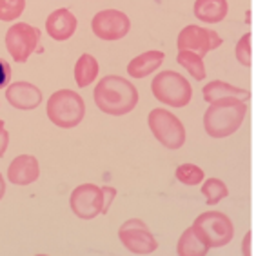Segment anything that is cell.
I'll return each instance as SVG.
<instances>
[{
	"label": "cell",
	"mask_w": 256,
	"mask_h": 256,
	"mask_svg": "<svg viewBox=\"0 0 256 256\" xmlns=\"http://www.w3.org/2000/svg\"><path fill=\"white\" fill-rule=\"evenodd\" d=\"M40 176L38 160L33 154H20L13 158L8 168V180L15 186H30Z\"/></svg>",
	"instance_id": "obj_13"
},
{
	"label": "cell",
	"mask_w": 256,
	"mask_h": 256,
	"mask_svg": "<svg viewBox=\"0 0 256 256\" xmlns=\"http://www.w3.org/2000/svg\"><path fill=\"white\" fill-rule=\"evenodd\" d=\"M71 211L80 220H93L104 211V191L94 184H82L69 196Z\"/></svg>",
	"instance_id": "obj_10"
},
{
	"label": "cell",
	"mask_w": 256,
	"mask_h": 256,
	"mask_svg": "<svg viewBox=\"0 0 256 256\" xmlns=\"http://www.w3.org/2000/svg\"><path fill=\"white\" fill-rule=\"evenodd\" d=\"M102 191H104V211H102V214H106V212L109 211L111 204H113L114 196H116V189H113V188H102Z\"/></svg>",
	"instance_id": "obj_27"
},
{
	"label": "cell",
	"mask_w": 256,
	"mask_h": 256,
	"mask_svg": "<svg viewBox=\"0 0 256 256\" xmlns=\"http://www.w3.org/2000/svg\"><path fill=\"white\" fill-rule=\"evenodd\" d=\"M8 146H10V133H8L4 128V120L0 118V158L6 154Z\"/></svg>",
	"instance_id": "obj_26"
},
{
	"label": "cell",
	"mask_w": 256,
	"mask_h": 256,
	"mask_svg": "<svg viewBox=\"0 0 256 256\" xmlns=\"http://www.w3.org/2000/svg\"><path fill=\"white\" fill-rule=\"evenodd\" d=\"M164 58H166V54L162 51H146L129 62L128 73L133 78H146L148 74L154 73L164 64Z\"/></svg>",
	"instance_id": "obj_15"
},
{
	"label": "cell",
	"mask_w": 256,
	"mask_h": 256,
	"mask_svg": "<svg viewBox=\"0 0 256 256\" xmlns=\"http://www.w3.org/2000/svg\"><path fill=\"white\" fill-rule=\"evenodd\" d=\"M26 10V0H0V20L15 22Z\"/></svg>",
	"instance_id": "obj_23"
},
{
	"label": "cell",
	"mask_w": 256,
	"mask_h": 256,
	"mask_svg": "<svg viewBox=\"0 0 256 256\" xmlns=\"http://www.w3.org/2000/svg\"><path fill=\"white\" fill-rule=\"evenodd\" d=\"M98 76V62L93 54L84 53L74 64V82L78 88H88Z\"/></svg>",
	"instance_id": "obj_18"
},
{
	"label": "cell",
	"mask_w": 256,
	"mask_h": 256,
	"mask_svg": "<svg viewBox=\"0 0 256 256\" xmlns=\"http://www.w3.org/2000/svg\"><path fill=\"white\" fill-rule=\"evenodd\" d=\"M151 91L158 102L171 108H186L192 98V88L189 80L171 69L154 76L151 82Z\"/></svg>",
	"instance_id": "obj_5"
},
{
	"label": "cell",
	"mask_w": 256,
	"mask_h": 256,
	"mask_svg": "<svg viewBox=\"0 0 256 256\" xmlns=\"http://www.w3.org/2000/svg\"><path fill=\"white\" fill-rule=\"evenodd\" d=\"M91 30L100 40H113L124 38L131 30V20L129 16L118 10H104L98 11L91 20Z\"/></svg>",
	"instance_id": "obj_11"
},
{
	"label": "cell",
	"mask_w": 256,
	"mask_h": 256,
	"mask_svg": "<svg viewBox=\"0 0 256 256\" xmlns=\"http://www.w3.org/2000/svg\"><path fill=\"white\" fill-rule=\"evenodd\" d=\"M247 104L240 98H224L209 104L204 113V129L211 138H226L234 134L244 124Z\"/></svg>",
	"instance_id": "obj_2"
},
{
	"label": "cell",
	"mask_w": 256,
	"mask_h": 256,
	"mask_svg": "<svg viewBox=\"0 0 256 256\" xmlns=\"http://www.w3.org/2000/svg\"><path fill=\"white\" fill-rule=\"evenodd\" d=\"M76 26H78L76 16L68 8H60V10H54L46 20V33L56 42H64L73 36Z\"/></svg>",
	"instance_id": "obj_14"
},
{
	"label": "cell",
	"mask_w": 256,
	"mask_h": 256,
	"mask_svg": "<svg viewBox=\"0 0 256 256\" xmlns=\"http://www.w3.org/2000/svg\"><path fill=\"white\" fill-rule=\"evenodd\" d=\"M202 93H204V100L209 104L218 102V100H224V98H240L244 102L249 100V93H247L246 89L227 84V82H220V80H212V82L206 84L202 88Z\"/></svg>",
	"instance_id": "obj_16"
},
{
	"label": "cell",
	"mask_w": 256,
	"mask_h": 256,
	"mask_svg": "<svg viewBox=\"0 0 256 256\" xmlns=\"http://www.w3.org/2000/svg\"><path fill=\"white\" fill-rule=\"evenodd\" d=\"M118 238L124 247L133 254H151L156 251L158 242L153 236V232L142 220L131 218L120 226Z\"/></svg>",
	"instance_id": "obj_8"
},
{
	"label": "cell",
	"mask_w": 256,
	"mask_h": 256,
	"mask_svg": "<svg viewBox=\"0 0 256 256\" xmlns=\"http://www.w3.org/2000/svg\"><path fill=\"white\" fill-rule=\"evenodd\" d=\"M227 0H196L194 16L204 24H218L227 16Z\"/></svg>",
	"instance_id": "obj_17"
},
{
	"label": "cell",
	"mask_w": 256,
	"mask_h": 256,
	"mask_svg": "<svg viewBox=\"0 0 256 256\" xmlns=\"http://www.w3.org/2000/svg\"><path fill=\"white\" fill-rule=\"evenodd\" d=\"M176 62L184 69H188L189 74L194 80H198V82H202L206 78V64H204V58L200 54L192 53V51H178Z\"/></svg>",
	"instance_id": "obj_20"
},
{
	"label": "cell",
	"mask_w": 256,
	"mask_h": 256,
	"mask_svg": "<svg viewBox=\"0 0 256 256\" xmlns=\"http://www.w3.org/2000/svg\"><path fill=\"white\" fill-rule=\"evenodd\" d=\"M222 36L212 30H206L200 26L189 24L186 26L176 38L178 51H192V53L206 56L209 51L218 50L222 46Z\"/></svg>",
	"instance_id": "obj_9"
},
{
	"label": "cell",
	"mask_w": 256,
	"mask_h": 256,
	"mask_svg": "<svg viewBox=\"0 0 256 256\" xmlns=\"http://www.w3.org/2000/svg\"><path fill=\"white\" fill-rule=\"evenodd\" d=\"M4 194H6V180L2 176V172H0V200L4 198Z\"/></svg>",
	"instance_id": "obj_29"
},
{
	"label": "cell",
	"mask_w": 256,
	"mask_h": 256,
	"mask_svg": "<svg viewBox=\"0 0 256 256\" xmlns=\"http://www.w3.org/2000/svg\"><path fill=\"white\" fill-rule=\"evenodd\" d=\"M192 231L198 240L209 249L226 247L234 238V226L227 214L220 211H207L192 222Z\"/></svg>",
	"instance_id": "obj_4"
},
{
	"label": "cell",
	"mask_w": 256,
	"mask_h": 256,
	"mask_svg": "<svg viewBox=\"0 0 256 256\" xmlns=\"http://www.w3.org/2000/svg\"><path fill=\"white\" fill-rule=\"evenodd\" d=\"M93 98L102 113L111 116H124L136 108L138 89L124 76L108 74L96 84Z\"/></svg>",
	"instance_id": "obj_1"
},
{
	"label": "cell",
	"mask_w": 256,
	"mask_h": 256,
	"mask_svg": "<svg viewBox=\"0 0 256 256\" xmlns=\"http://www.w3.org/2000/svg\"><path fill=\"white\" fill-rule=\"evenodd\" d=\"M252 33H249L247 31L244 36H242L240 40H238V44H236V50H234V54H236V58L238 62H240L242 66H246V68H251L252 64Z\"/></svg>",
	"instance_id": "obj_24"
},
{
	"label": "cell",
	"mask_w": 256,
	"mask_h": 256,
	"mask_svg": "<svg viewBox=\"0 0 256 256\" xmlns=\"http://www.w3.org/2000/svg\"><path fill=\"white\" fill-rule=\"evenodd\" d=\"M202 194L206 196L207 206H214L220 200L229 196V189L220 178H207L202 186Z\"/></svg>",
	"instance_id": "obj_21"
},
{
	"label": "cell",
	"mask_w": 256,
	"mask_h": 256,
	"mask_svg": "<svg viewBox=\"0 0 256 256\" xmlns=\"http://www.w3.org/2000/svg\"><path fill=\"white\" fill-rule=\"evenodd\" d=\"M242 254L244 256H252V232L247 231V234L244 236V244H242Z\"/></svg>",
	"instance_id": "obj_28"
},
{
	"label": "cell",
	"mask_w": 256,
	"mask_h": 256,
	"mask_svg": "<svg viewBox=\"0 0 256 256\" xmlns=\"http://www.w3.org/2000/svg\"><path fill=\"white\" fill-rule=\"evenodd\" d=\"M46 113L56 128L71 129L78 126L86 116L84 98L73 89H58L48 100Z\"/></svg>",
	"instance_id": "obj_3"
},
{
	"label": "cell",
	"mask_w": 256,
	"mask_h": 256,
	"mask_svg": "<svg viewBox=\"0 0 256 256\" xmlns=\"http://www.w3.org/2000/svg\"><path fill=\"white\" fill-rule=\"evenodd\" d=\"M10 80H11V66L6 60L0 58V89L8 88Z\"/></svg>",
	"instance_id": "obj_25"
},
{
	"label": "cell",
	"mask_w": 256,
	"mask_h": 256,
	"mask_svg": "<svg viewBox=\"0 0 256 256\" xmlns=\"http://www.w3.org/2000/svg\"><path fill=\"white\" fill-rule=\"evenodd\" d=\"M6 98L15 109L31 111L42 104V93L36 86L30 82H13L6 89Z\"/></svg>",
	"instance_id": "obj_12"
},
{
	"label": "cell",
	"mask_w": 256,
	"mask_h": 256,
	"mask_svg": "<svg viewBox=\"0 0 256 256\" xmlns=\"http://www.w3.org/2000/svg\"><path fill=\"white\" fill-rule=\"evenodd\" d=\"M40 36L42 33L38 28L26 24V22H16L6 31V50L15 62L24 64L34 51H38Z\"/></svg>",
	"instance_id": "obj_7"
},
{
	"label": "cell",
	"mask_w": 256,
	"mask_h": 256,
	"mask_svg": "<svg viewBox=\"0 0 256 256\" xmlns=\"http://www.w3.org/2000/svg\"><path fill=\"white\" fill-rule=\"evenodd\" d=\"M151 133L168 149H180L186 144V128L176 114L168 109H153L148 116Z\"/></svg>",
	"instance_id": "obj_6"
},
{
	"label": "cell",
	"mask_w": 256,
	"mask_h": 256,
	"mask_svg": "<svg viewBox=\"0 0 256 256\" xmlns=\"http://www.w3.org/2000/svg\"><path fill=\"white\" fill-rule=\"evenodd\" d=\"M204 178H206L204 169L194 164H180L176 168V180L184 186H198L204 182Z\"/></svg>",
	"instance_id": "obj_22"
},
{
	"label": "cell",
	"mask_w": 256,
	"mask_h": 256,
	"mask_svg": "<svg viewBox=\"0 0 256 256\" xmlns=\"http://www.w3.org/2000/svg\"><path fill=\"white\" fill-rule=\"evenodd\" d=\"M207 252H209V247L204 246L202 242L198 240V236L192 231V227H189V229H186L182 232V236H180L176 246L178 256H206Z\"/></svg>",
	"instance_id": "obj_19"
}]
</instances>
